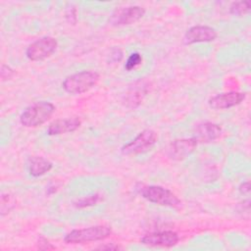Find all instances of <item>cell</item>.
Wrapping results in <instances>:
<instances>
[{
  "label": "cell",
  "mask_w": 251,
  "mask_h": 251,
  "mask_svg": "<svg viewBox=\"0 0 251 251\" xmlns=\"http://www.w3.org/2000/svg\"><path fill=\"white\" fill-rule=\"evenodd\" d=\"M239 191L242 193V194H248L250 192V183L249 181H246V182H243L239 185Z\"/></svg>",
  "instance_id": "obj_22"
},
{
  "label": "cell",
  "mask_w": 251,
  "mask_h": 251,
  "mask_svg": "<svg viewBox=\"0 0 251 251\" xmlns=\"http://www.w3.org/2000/svg\"><path fill=\"white\" fill-rule=\"evenodd\" d=\"M55 112V106L47 101L36 102L27 107L20 116L21 124L25 127H36L46 123Z\"/></svg>",
  "instance_id": "obj_1"
},
{
  "label": "cell",
  "mask_w": 251,
  "mask_h": 251,
  "mask_svg": "<svg viewBox=\"0 0 251 251\" xmlns=\"http://www.w3.org/2000/svg\"><path fill=\"white\" fill-rule=\"evenodd\" d=\"M179 237L173 230L154 231L145 234L141 239V243L154 247H173L177 244Z\"/></svg>",
  "instance_id": "obj_8"
},
{
  "label": "cell",
  "mask_w": 251,
  "mask_h": 251,
  "mask_svg": "<svg viewBox=\"0 0 251 251\" xmlns=\"http://www.w3.org/2000/svg\"><path fill=\"white\" fill-rule=\"evenodd\" d=\"M15 207V200L9 194H2L1 196V214L9 213Z\"/></svg>",
  "instance_id": "obj_18"
},
{
  "label": "cell",
  "mask_w": 251,
  "mask_h": 251,
  "mask_svg": "<svg viewBox=\"0 0 251 251\" xmlns=\"http://www.w3.org/2000/svg\"><path fill=\"white\" fill-rule=\"evenodd\" d=\"M246 94L243 92L229 91L221 94H217L211 97L208 101L209 106L216 110L228 109L234 106L239 105L245 99Z\"/></svg>",
  "instance_id": "obj_10"
},
{
  "label": "cell",
  "mask_w": 251,
  "mask_h": 251,
  "mask_svg": "<svg viewBox=\"0 0 251 251\" xmlns=\"http://www.w3.org/2000/svg\"><path fill=\"white\" fill-rule=\"evenodd\" d=\"M145 14V10L139 6H127L117 8L111 15L109 23L115 26L127 25L138 22Z\"/></svg>",
  "instance_id": "obj_7"
},
{
  "label": "cell",
  "mask_w": 251,
  "mask_h": 251,
  "mask_svg": "<svg viewBox=\"0 0 251 251\" xmlns=\"http://www.w3.org/2000/svg\"><path fill=\"white\" fill-rule=\"evenodd\" d=\"M146 93H147L146 85L143 82L140 81L137 84H134L126 94V104L130 107H136L142 101Z\"/></svg>",
  "instance_id": "obj_15"
},
{
  "label": "cell",
  "mask_w": 251,
  "mask_h": 251,
  "mask_svg": "<svg viewBox=\"0 0 251 251\" xmlns=\"http://www.w3.org/2000/svg\"><path fill=\"white\" fill-rule=\"evenodd\" d=\"M142 62V56L137 53V52H134L132 53L126 60V65H125V68L126 70L127 71H131L132 69L136 68L138 65H140Z\"/></svg>",
  "instance_id": "obj_19"
},
{
  "label": "cell",
  "mask_w": 251,
  "mask_h": 251,
  "mask_svg": "<svg viewBox=\"0 0 251 251\" xmlns=\"http://www.w3.org/2000/svg\"><path fill=\"white\" fill-rule=\"evenodd\" d=\"M197 144V141L193 137L176 139L169 145L167 154L171 159L180 161L189 156L195 150Z\"/></svg>",
  "instance_id": "obj_9"
},
{
  "label": "cell",
  "mask_w": 251,
  "mask_h": 251,
  "mask_svg": "<svg viewBox=\"0 0 251 251\" xmlns=\"http://www.w3.org/2000/svg\"><path fill=\"white\" fill-rule=\"evenodd\" d=\"M100 249H120V247L119 246H112V245H110V246H100L99 247Z\"/></svg>",
  "instance_id": "obj_24"
},
{
  "label": "cell",
  "mask_w": 251,
  "mask_h": 251,
  "mask_svg": "<svg viewBox=\"0 0 251 251\" xmlns=\"http://www.w3.org/2000/svg\"><path fill=\"white\" fill-rule=\"evenodd\" d=\"M157 141V133L152 129L142 130L133 140L122 147L125 155H135L150 150Z\"/></svg>",
  "instance_id": "obj_6"
},
{
  "label": "cell",
  "mask_w": 251,
  "mask_h": 251,
  "mask_svg": "<svg viewBox=\"0 0 251 251\" xmlns=\"http://www.w3.org/2000/svg\"><path fill=\"white\" fill-rule=\"evenodd\" d=\"M15 75V72L14 70L7 66V65H2L1 67V79L4 81V80H8V79H11Z\"/></svg>",
  "instance_id": "obj_20"
},
{
  "label": "cell",
  "mask_w": 251,
  "mask_h": 251,
  "mask_svg": "<svg viewBox=\"0 0 251 251\" xmlns=\"http://www.w3.org/2000/svg\"><path fill=\"white\" fill-rule=\"evenodd\" d=\"M218 36L216 29L208 25H195L190 27L183 36V41L186 45L214 41Z\"/></svg>",
  "instance_id": "obj_11"
},
{
  "label": "cell",
  "mask_w": 251,
  "mask_h": 251,
  "mask_svg": "<svg viewBox=\"0 0 251 251\" xmlns=\"http://www.w3.org/2000/svg\"><path fill=\"white\" fill-rule=\"evenodd\" d=\"M193 138L198 142L206 143L219 138L222 134V128L219 125L214 123H201L197 125L193 131Z\"/></svg>",
  "instance_id": "obj_12"
},
{
  "label": "cell",
  "mask_w": 251,
  "mask_h": 251,
  "mask_svg": "<svg viewBox=\"0 0 251 251\" xmlns=\"http://www.w3.org/2000/svg\"><path fill=\"white\" fill-rule=\"evenodd\" d=\"M250 12V5L247 1H237L229 6V13L233 16L242 17Z\"/></svg>",
  "instance_id": "obj_17"
},
{
  "label": "cell",
  "mask_w": 251,
  "mask_h": 251,
  "mask_svg": "<svg viewBox=\"0 0 251 251\" xmlns=\"http://www.w3.org/2000/svg\"><path fill=\"white\" fill-rule=\"evenodd\" d=\"M99 80V74L95 71H82L67 76L62 82L64 90L71 94H80L90 90Z\"/></svg>",
  "instance_id": "obj_2"
},
{
  "label": "cell",
  "mask_w": 251,
  "mask_h": 251,
  "mask_svg": "<svg viewBox=\"0 0 251 251\" xmlns=\"http://www.w3.org/2000/svg\"><path fill=\"white\" fill-rule=\"evenodd\" d=\"M52 163L43 157H32L29 163L30 176L37 177L45 175L52 169Z\"/></svg>",
  "instance_id": "obj_14"
},
{
  "label": "cell",
  "mask_w": 251,
  "mask_h": 251,
  "mask_svg": "<svg viewBox=\"0 0 251 251\" xmlns=\"http://www.w3.org/2000/svg\"><path fill=\"white\" fill-rule=\"evenodd\" d=\"M81 125V121L78 117H72L68 119H58L53 121L48 128L47 133L49 135H59L67 132H73L76 130Z\"/></svg>",
  "instance_id": "obj_13"
},
{
  "label": "cell",
  "mask_w": 251,
  "mask_h": 251,
  "mask_svg": "<svg viewBox=\"0 0 251 251\" xmlns=\"http://www.w3.org/2000/svg\"><path fill=\"white\" fill-rule=\"evenodd\" d=\"M101 200H102V195L101 194L93 193V194H89L87 196H83V197L77 199L74 203V206L78 208V209H81V208H85V207H90V206L96 205Z\"/></svg>",
  "instance_id": "obj_16"
},
{
  "label": "cell",
  "mask_w": 251,
  "mask_h": 251,
  "mask_svg": "<svg viewBox=\"0 0 251 251\" xmlns=\"http://www.w3.org/2000/svg\"><path fill=\"white\" fill-rule=\"evenodd\" d=\"M140 194L143 198L149 202L172 208H178L181 204L177 196L171 190L159 186V185H148L143 186L140 189Z\"/></svg>",
  "instance_id": "obj_4"
},
{
  "label": "cell",
  "mask_w": 251,
  "mask_h": 251,
  "mask_svg": "<svg viewBox=\"0 0 251 251\" xmlns=\"http://www.w3.org/2000/svg\"><path fill=\"white\" fill-rule=\"evenodd\" d=\"M58 42L54 37L43 36L28 45L25 55L30 61H43L57 49Z\"/></svg>",
  "instance_id": "obj_5"
},
{
  "label": "cell",
  "mask_w": 251,
  "mask_h": 251,
  "mask_svg": "<svg viewBox=\"0 0 251 251\" xmlns=\"http://www.w3.org/2000/svg\"><path fill=\"white\" fill-rule=\"evenodd\" d=\"M38 248L41 250H52L55 249V247L48 242V240H46L44 237H40L39 241H38Z\"/></svg>",
  "instance_id": "obj_21"
},
{
  "label": "cell",
  "mask_w": 251,
  "mask_h": 251,
  "mask_svg": "<svg viewBox=\"0 0 251 251\" xmlns=\"http://www.w3.org/2000/svg\"><path fill=\"white\" fill-rule=\"evenodd\" d=\"M112 228L109 226L97 225L84 228L74 229L66 234L64 240L68 244H81L91 241H99L109 237Z\"/></svg>",
  "instance_id": "obj_3"
},
{
  "label": "cell",
  "mask_w": 251,
  "mask_h": 251,
  "mask_svg": "<svg viewBox=\"0 0 251 251\" xmlns=\"http://www.w3.org/2000/svg\"><path fill=\"white\" fill-rule=\"evenodd\" d=\"M67 18H71L70 22H72V18H74V20L76 22V10H75V7L74 6H71V8L68 9V12H67Z\"/></svg>",
  "instance_id": "obj_23"
}]
</instances>
